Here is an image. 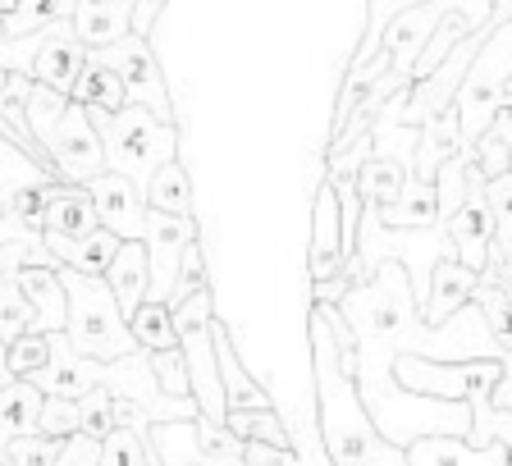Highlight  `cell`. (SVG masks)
<instances>
[{
    "instance_id": "6da1fadb",
    "label": "cell",
    "mask_w": 512,
    "mask_h": 466,
    "mask_svg": "<svg viewBox=\"0 0 512 466\" xmlns=\"http://www.w3.org/2000/svg\"><path fill=\"white\" fill-rule=\"evenodd\" d=\"M307 357H311V393H316V435L330 466H407V453L375 430L366 412L357 375L343 366L325 311L307 307Z\"/></svg>"
},
{
    "instance_id": "7a4b0ae2",
    "label": "cell",
    "mask_w": 512,
    "mask_h": 466,
    "mask_svg": "<svg viewBox=\"0 0 512 466\" xmlns=\"http://www.w3.org/2000/svg\"><path fill=\"white\" fill-rule=\"evenodd\" d=\"M60 284L64 297H69L64 339L74 343V352H83L92 361H119L128 352H138V339H133L128 316L119 311L106 275H78V270L60 265Z\"/></svg>"
},
{
    "instance_id": "3957f363",
    "label": "cell",
    "mask_w": 512,
    "mask_h": 466,
    "mask_svg": "<svg viewBox=\"0 0 512 466\" xmlns=\"http://www.w3.org/2000/svg\"><path fill=\"white\" fill-rule=\"evenodd\" d=\"M101 133V147H106V170L133 179L138 188H147L151 174L165 165V160L179 156V124H165L156 119L147 106H119V110H87Z\"/></svg>"
},
{
    "instance_id": "277c9868",
    "label": "cell",
    "mask_w": 512,
    "mask_h": 466,
    "mask_svg": "<svg viewBox=\"0 0 512 466\" xmlns=\"http://www.w3.org/2000/svg\"><path fill=\"white\" fill-rule=\"evenodd\" d=\"M508 78H512V19L485 37V46L476 51V60L467 64V74L458 83V119H462V147L485 133L499 115V106L508 101Z\"/></svg>"
},
{
    "instance_id": "5b68a950",
    "label": "cell",
    "mask_w": 512,
    "mask_h": 466,
    "mask_svg": "<svg viewBox=\"0 0 512 466\" xmlns=\"http://www.w3.org/2000/svg\"><path fill=\"white\" fill-rule=\"evenodd\" d=\"M147 453L151 466H243V439L197 412L183 421H151Z\"/></svg>"
},
{
    "instance_id": "8992f818",
    "label": "cell",
    "mask_w": 512,
    "mask_h": 466,
    "mask_svg": "<svg viewBox=\"0 0 512 466\" xmlns=\"http://www.w3.org/2000/svg\"><path fill=\"white\" fill-rule=\"evenodd\" d=\"M503 375V357H467V361H435L421 352H398L394 380L407 393H426V398H448V403H476L490 398Z\"/></svg>"
},
{
    "instance_id": "52a82bcc",
    "label": "cell",
    "mask_w": 512,
    "mask_h": 466,
    "mask_svg": "<svg viewBox=\"0 0 512 466\" xmlns=\"http://www.w3.org/2000/svg\"><path fill=\"white\" fill-rule=\"evenodd\" d=\"M101 60L110 64L124 83V96L133 106H147L156 119L165 124H179L174 119V101H170V87H165V69H160V55L151 46V37H138V32H124L119 42L101 46Z\"/></svg>"
},
{
    "instance_id": "ba28073f",
    "label": "cell",
    "mask_w": 512,
    "mask_h": 466,
    "mask_svg": "<svg viewBox=\"0 0 512 466\" xmlns=\"http://www.w3.org/2000/svg\"><path fill=\"white\" fill-rule=\"evenodd\" d=\"M42 147H46V156H51V170H55V179L60 183H78V188H83L87 179H96V174L106 170L101 133H96L87 106H78V101L64 106L60 124L42 138Z\"/></svg>"
},
{
    "instance_id": "9c48e42d",
    "label": "cell",
    "mask_w": 512,
    "mask_h": 466,
    "mask_svg": "<svg viewBox=\"0 0 512 466\" xmlns=\"http://www.w3.org/2000/svg\"><path fill=\"white\" fill-rule=\"evenodd\" d=\"M348 270V256H343V206L339 192L330 179L316 183V197H311V238H307V279H334Z\"/></svg>"
},
{
    "instance_id": "30bf717a",
    "label": "cell",
    "mask_w": 512,
    "mask_h": 466,
    "mask_svg": "<svg viewBox=\"0 0 512 466\" xmlns=\"http://www.w3.org/2000/svg\"><path fill=\"white\" fill-rule=\"evenodd\" d=\"M202 233L197 215H170V211H151L147 206V229H142V247H147V261H151V297H170L174 284V270H179V256L183 247Z\"/></svg>"
},
{
    "instance_id": "8fae6325",
    "label": "cell",
    "mask_w": 512,
    "mask_h": 466,
    "mask_svg": "<svg viewBox=\"0 0 512 466\" xmlns=\"http://www.w3.org/2000/svg\"><path fill=\"white\" fill-rule=\"evenodd\" d=\"M444 233H448V243H453V252H458V261L471 265V270H485L499 256V247H494L499 224H494V211L485 202V188H471L467 202L453 215H444Z\"/></svg>"
},
{
    "instance_id": "7c38bea8",
    "label": "cell",
    "mask_w": 512,
    "mask_h": 466,
    "mask_svg": "<svg viewBox=\"0 0 512 466\" xmlns=\"http://www.w3.org/2000/svg\"><path fill=\"white\" fill-rule=\"evenodd\" d=\"M83 188L96 206V220L106 224V229H115L119 238H142V229H147V197H142L138 183L115 170H101Z\"/></svg>"
},
{
    "instance_id": "4fadbf2b",
    "label": "cell",
    "mask_w": 512,
    "mask_h": 466,
    "mask_svg": "<svg viewBox=\"0 0 512 466\" xmlns=\"http://www.w3.org/2000/svg\"><path fill=\"white\" fill-rule=\"evenodd\" d=\"M42 393H55V398H83L87 389L106 384V361H92L83 352H74V343L64 339V329L51 334V357H46L42 371L28 375Z\"/></svg>"
},
{
    "instance_id": "5bb4252c",
    "label": "cell",
    "mask_w": 512,
    "mask_h": 466,
    "mask_svg": "<svg viewBox=\"0 0 512 466\" xmlns=\"http://www.w3.org/2000/svg\"><path fill=\"white\" fill-rule=\"evenodd\" d=\"M179 348H183V361H188V393H192V403H197V412L211 416V421H224V416H229V403H224V384H220V361H215L211 325L179 334Z\"/></svg>"
},
{
    "instance_id": "9a60e30c",
    "label": "cell",
    "mask_w": 512,
    "mask_h": 466,
    "mask_svg": "<svg viewBox=\"0 0 512 466\" xmlns=\"http://www.w3.org/2000/svg\"><path fill=\"white\" fill-rule=\"evenodd\" d=\"M87 60V46L78 42V32L69 19L51 23V28H42V46H37V55H32V83H46L55 87V92H69L78 78V69H83Z\"/></svg>"
},
{
    "instance_id": "2e32d148",
    "label": "cell",
    "mask_w": 512,
    "mask_h": 466,
    "mask_svg": "<svg viewBox=\"0 0 512 466\" xmlns=\"http://www.w3.org/2000/svg\"><path fill=\"white\" fill-rule=\"evenodd\" d=\"M476 284H480V270L462 265L458 256H439L426 279V297H421V325H444L453 311H462L471 302Z\"/></svg>"
},
{
    "instance_id": "e0dca14e",
    "label": "cell",
    "mask_w": 512,
    "mask_h": 466,
    "mask_svg": "<svg viewBox=\"0 0 512 466\" xmlns=\"http://www.w3.org/2000/svg\"><path fill=\"white\" fill-rule=\"evenodd\" d=\"M407 466H508V444H467L462 435H421L403 448Z\"/></svg>"
},
{
    "instance_id": "ac0fdd59",
    "label": "cell",
    "mask_w": 512,
    "mask_h": 466,
    "mask_svg": "<svg viewBox=\"0 0 512 466\" xmlns=\"http://www.w3.org/2000/svg\"><path fill=\"white\" fill-rule=\"evenodd\" d=\"M416 170V147L407 156H389V151H371L357 165V192H362V211H380L403 197L407 179Z\"/></svg>"
},
{
    "instance_id": "d6986e66",
    "label": "cell",
    "mask_w": 512,
    "mask_h": 466,
    "mask_svg": "<svg viewBox=\"0 0 512 466\" xmlns=\"http://www.w3.org/2000/svg\"><path fill=\"white\" fill-rule=\"evenodd\" d=\"M211 343H215V361H220V384H224V403L229 412L234 407H275L266 384H256L247 375V366L238 361V348H234V329L224 325L220 316L211 320Z\"/></svg>"
},
{
    "instance_id": "ffe728a7",
    "label": "cell",
    "mask_w": 512,
    "mask_h": 466,
    "mask_svg": "<svg viewBox=\"0 0 512 466\" xmlns=\"http://www.w3.org/2000/svg\"><path fill=\"white\" fill-rule=\"evenodd\" d=\"M46 247H51L55 265H69V270H78V275H106L110 261H115L119 252V238L115 229H106V224H96L92 233H83V238H64V233H46Z\"/></svg>"
},
{
    "instance_id": "44dd1931",
    "label": "cell",
    "mask_w": 512,
    "mask_h": 466,
    "mask_svg": "<svg viewBox=\"0 0 512 466\" xmlns=\"http://www.w3.org/2000/svg\"><path fill=\"white\" fill-rule=\"evenodd\" d=\"M106 284H110V293H115L124 316H133V311L151 297V261H147L142 238H124V243H119L115 261H110V270H106Z\"/></svg>"
},
{
    "instance_id": "7402d4cb",
    "label": "cell",
    "mask_w": 512,
    "mask_h": 466,
    "mask_svg": "<svg viewBox=\"0 0 512 466\" xmlns=\"http://www.w3.org/2000/svg\"><path fill=\"white\" fill-rule=\"evenodd\" d=\"M14 284L23 288V297H28L32 311H37V320H32L37 334H55V329H64L69 297H64V284H60V265H23L19 275H14Z\"/></svg>"
},
{
    "instance_id": "603a6c76",
    "label": "cell",
    "mask_w": 512,
    "mask_h": 466,
    "mask_svg": "<svg viewBox=\"0 0 512 466\" xmlns=\"http://www.w3.org/2000/svg\"><path fill=\"white\" fill-rule=\"evenodd\" d=\"M366 220L384 224V229H430L439 224V192H435V179H407L403 197L394 206H380V211H362Z\"/></svg>"
},
{
    "instance_id": "cb8c5ba5",
    "label": "cell",
    "mask_w": 512,
    "mask_h": 466,
    "mask_svg": "<svg viewBox=\"0 0 512 466\" xmlns=\"http://www.w3.org/2000/svg\"><path fill=\"white\" fill-rule=\"evenodd\" d=\"M46 393L32 380H10L0 384V466H5V453L19 435H37V412H42Z\"/></svg>"
},
{
    "instance_id": "d4e9b609",
    "label": "cell",
    "mask_w": 512,
    "mask_h": 466,
    "mask_svg": "<svg viewBox=\"0 0 512 466\" xmlns=\"http://www.w3.org/2000/svg\"><path fill=\"white\" fill-rule=\"evenodd\" d=\"M69 101H78V106H87V110H119V106H128L124 83H119V74L110 69L106 60H101V51H87L83 69H78L74 87H69Z\"/></svg>"
},
{
    "instance_id": "484cf974",
    "label": "cell",
    "mask_w": 512,
    "mask_h": 466,
    "mask_svg": "<svg viewBox=\"0 0 512 466\" xmlns=\"http://www.w3.org/2000/svg\"><path fill=\"white\" fill-rule=\"evenodd\" d=\"M494 261H499V256H494ZM494 261L480 270V284H476V293H471V302L480 307L494 343H499L503 352H512V288L499 279V265Z\"/></svg>"
},
{
    "instance_id": "4316f807",
    "label": "cell",
    "mask_w": 512,
    "mask_h": 466,
    "mask_svg": "<svg viewBox=\"0 0 512 466\" xmlns=\"http://www.w3.org/2000/svg\"><path fill=\"white\" fill-rule=\"evenodd\" d=\"M96 206L87 197V188L78 183H60L51 197V211H46V233H64V238H83L96 229Z\"/></svg>"
},
{
    "instance_id": "83f0119b",
    "label": "cell",
    "mask_w": 512,
    "mask_h": 466,
    "mask_svg": "<svg viewBox=\"0 0 512 466\" xmlns=\"http://www.w3.org/2000/svg\"><path fill=\"white\" fill-rule=\"evenodd\" d=\"M142 197H147L151 211H170V215H197V206H192V174L183 170V160H165L156 174H151V183L142 188Z\"/></svg>"
},
{
    "instance_id": "f1b7e54d",
    "label": "cell",
    "mask_w": 512,
    "mask_h": 466,
    "mask_svg": "<svg viewBox=\"0 0 512 466\" xmlns=\"http://www.w3.org/2000/svg\"><path fill=\"white\" fill-rule=\"evenodd\" d=\"M74 5L78 0H10V5L0 10V23H5V32H14V37H28V32H42V28H51V23L69 19Z\"/></svg>"
},
{
    "instance_id": "f546056e",
    "label": "cell",
    "mask_w": 512,
    "mask_h": 466,
    "mask_svg": "<svg viewBox=\"0 0 512 466\" xmlns=\"http://www.w3.org/2000/svg\"><path fill=\"white\" fill-rule=\"evenodd\" d=\"M224 425L238 439H261V444H279V448H298L288 435V421L279 416V407H234L224 416Z\"/></svg>"
},
{
    "instance_id": "4dcf8cb0",
    "label": "cell",
    "mask_w": 512,
    "mask_h": 466,
    "mask_svg": "<svg viewBox=\"0 0 512 466\" xmlns=\"http://www.w3.org/2000/svg\"><path fill=\"white\" fill-rule=\"evenodd\" d=\"M128 329H133V339H138L142 352H160V348H174V343H179L170 302H160V297H147V302L128 316Z\"/></svg>"
},
{
    "instance_id": "1f68e13d",
    "label": "cell",
    "mask_w": 512,
    "mask_h": 466,
    "mask_svg": "<svg viewBox=\"0 0 512 466\" xmlns=\"http://www.w3.org/2000/svg\"><path fill=\"white\" fill-rule=\"evenodd\" d=\"M60 188V179H42V183H23L5 197V215H14L28 229H46V211H51V197Z\"/></svg>"
},
{
    "instance_id": "d6a6232c",
    "label": "cell",
    "mask_w": 512,
    "mask_h": 466,
    "mask_svg": "<svg viewBox=\"0 0 512 466\" xmlns=\"http://www.w3.org/2000/svg\"><path fill=\"white\" fill-rule=\"evenodd\" d=\"M96 466H151L147 435H142V430H128V425H115V430L101 439Z\"/></svg>"
},
{
    "instance_id": "836d02e7",
    "label": "cell",
    "mask_w": 512,
    "mask_h": 466,
    "mask_svg": "<svg viewBox=\"0 0 512 466\" xmlns=\"http://www.w3.org/2000/svg\"><path fill=\"white\" fill-rule=\"evenodd\" d=\"M42 179H51V174H46L28 151H19L5 133H0V202H5L14 188H23V183H42Z\"/></svg>"
},
{
    "instance_id": "e575fe53",
    "label": "cell",
    "mask_w": 512,
    "mask_h": 466,
    "mask_svg": "<svg viewBox=\"0 0 512 466\" xmlns=\"http://www.w3.org/2000/svg\"><path fill=\"white\" fill-rule=\"evenodd\" d=\"M115 430V393L106 384H96L78 398V435L87 439H106Z\"/></svg>"
},
{
    "instance_id": "d590c367",
    "label": "cell",
    "mask_w": 512,
    "mask_h": 466,
    "mask_svg": "<svg viewBox=\"0 0 512 466\" xmlns=\"http://www.w3.org/2000/svg\"><path fill=\"white\" fill-rule=\"evenodd\" d=\"M46 357H51V334H37V329H23L19 339L5 348V371L14 380H28L32 371H42Z\"/></svg>"
},
{
    "instance_id": "8d00e7d4",
    "label": "cell",
    "mask_w": 512,
    "mask_h": 466,
    "mask_svg": "<svg viewBox=\"0 0 512 466\" xmlns=\"http://www.w3.org/2000/svg\"><path fill=\"white\" fill-rule=\"evenodd\" d=\"M211 284V275H206V247H202V233L192 238L188 247H183V256H179V270H174V284H170V297L165 302H183L188 293H197V288H206Z\"/></svg>"
},
{
    "instance_id": "74e56055",
    "label": "cell",
    "mask_w": 512,
    "mask_h": 466,
    "mask_svg": "<svg viewBox=\"0 0 512 466\" xmlns=\"http://www.w3.org/2000/svg\"><path fill=\"white\" fill-rule=\"evenodd\" d=\"M32 320H37V311H32V302L23 297V288L14 284V279L0 284V343L10 348L23 329H32Z\"/></svg>"
},
{
    "instance_id": "f35d334b",
    "label": "cell",
    "mask_w": 512,
    "mask_h": 466,
    "mask_svg": "<svg viewBox=\"0 0 512 466\" xmlns=\"http://www.w3.org/2000/svg\"><path fill=\"white\" fill-rule=\"evenodd\" d=\"M435 192H439V220H444V215H453L462 202H467L471 183H467V160H462V151H458V156H448L444 165L435 170Z\"/></svg>"
},
{
    "instance_id": "ab89813d",
    "label": "cell",
    "mask_w": 512,
    "mask_h": 466,
    "mask_svg": "<svg viewBox=\"0 0 512 466\" xmlns=\"http://www.w3.org/2000/svg\"><path fill=\"white\" fill-rule=\"evenodd\" d=\"M151 361V375H156V384L170 398H192L188 393V361H183V348L174 343V348H160V352H147Z\"/></svg>"
},
{
    "instance_id": "60d3db41",
    "label": "cell",
    "mask_w": 512,
    "mask_h": 466,
    "mask_svg": "<svg viewBox=\"0 0 512 466\" xmlns=\"http://www.w3.org/2000/svg\"><path fill=\"white\" fill-rule=\"evenodd\" d=\"M37 435H51V439L78 435V398H55V393H46L42 412H37Z\"/></svg>"
},
{
    "instance_id": "b9f144b4",
    "label": "cell",
    "mask_w": 512,
    "mask_h": 466,
    "mask_svg": "<svg viewBox=\"0 0 512 466\" xmlns=\"http://www.w3.org/2000/svg\"><path fill=\"white\" fill-rule=\"evenodd\" d=\"M485 202H490L494 211V224H499V238H494V247H512V170L494 174L490 183H485Z\"/></svg>"
},
{
    "instance_id": "7bdbcfd3",
    "label": "cell",
    "mask_w": 512,
    "mask_h": 466,
    "mask_svg": "<svg viewBox=\"0 0 512 466\" xmlns=\"http://www.w3.org/2000/svg\"><path fill=\"white\" fill-rule=\"evenodd\" d=\"M170 316H174V334H188V329H206V325L215 320V293H211V284L197 288V293H188L183 302H174Z\"/></svg>"
},
{
    "instance_id": "ee69618b",
    "label": "cell",
    "mask_w": 512,
    "mask_h": 466,
    "mask_svg": "<svg viewBox=\"0 0 512 466\" xmlns=\"http://www.w3.org/2000/svg\"><path fill=\"white\" fill-rule=\"evenodd\" d=\"M64 439H51V435H19L5 453V466H55L60 457Z\"/></svg>"
},
{
    "instance_id": "f6af8a7d",
    "label": "cell",
    "mask_w": 512,
    "mask_h": 466,
    "mask_svg": "<svg viewBox=\"0 0 512 466\" xmlns=\"http://www.w3.org/2000/svg\"><path fill=\"white\" fill-rule=\"evenodd\" d=\"M462 151H467V156L476 160L485 179H494V174L508 170V151H512V142L503 138L499 128H485V133H480V138L471 142V147H462Z\"/></svg>"
},
{
    "instance_id": "bcb514c9",
    "label": "cell",
    "mask_w": 512,
    "mask_h": 466,
    "mask_svg": "<svg viewBox=\"0 0 512 466\" xmlns=\"http://www.w3.org/2000/svg\"><path fill=\"white\" fill-rule=\"evenodd\" d=\"M37 46H42V32L14 37V32H5V23H0V69H5V74L32 78V55H37Z\"/></svg>"
},
{
    "instance_id": "7dc6e473",
    "label": "cell",
    "mask_w": 512,
    "mask_h": 466,
    "mask_svg": "<svg viewBox=\"0 0 512 466\" xmlns=\"http://www.w3.org/2000/svg\"><path fill=\"white\" fill-rule=\"evenodd\" d=\"M243 466H302L298 448L261 444V439H243Z\"/></svg>"
},
{
    "instance_id": "c3c4849f",
    "label": "cell",
    "mask_w": 512,
    "mask_h": 466,
    "mask_svg": "<svg viewBox=\"0 0 512 466\" xmlns=\"http://www.w3.org/2000/svg\"><path fill=\"white\" fill-rule=\"evenodd\" d=\"M96 453H101V439H87V435H69L55 457V466H96Z\"/></svg>"
},
{
    "instance_id": "681fc988",
    "label": "cell",
    "mask_w": 512,
    "mask_h": 466,
    "mask_svg": "<svg viewBox=\"0 0 512 466\" xmlns=\"http://www.w3.org/2000/svg\"><path fill=\"white\" fill-rule=\"evenodd\" d=\"M165 10V0H138L133 5V23H128V32H138V37H151V28H156V14Z\"/></svg>"
},
{
    "instance_id": "f907efd6",
    "label": "cell",
    "mask_w": 512,
    "mask_h": 466,
    "mask_svg": "<svg viewBox=\"0 0 512 466\" xmlns=\"http://www.w3.org/2000/svg\"><path fill=\"white\" fill-rule=\"evenodd\" d=\"M490 403L503 407V412H512V357H503V375H499V384H494Z\"/></svg>"
},
{
    "instance_id": "816d5d0a",
    "label": "cell",
    "mask_w": 512,
    "mask_h": 466,
    "mask_svg": "<svg viewBox=\"0 0 512 466\" xmlns=\"http://www.w3.org/2000/svg\"><path fill=\"white\" fill-rule=\"evenodd\" d=\"M512 19V0H494V5H490V19H485V28H499V23H508Z\"/></svg>"
},
{
    "instance_id": "f5cc1de1",
    "label": "cell",
    "mask_w": 512,
    "mask_h": 466,
    "mask_svg": "<svg viewBox=\"0 0 512 466\" xmlns=\"http://www.w3.org/2000/svg\"><path fill=\"white\" fill-rule=\"evenodd\" d=\"M494 265H499V279L512 288V247H503V252H499V261H494Z\"/></svg>"
},
{
    "instance_id": "db71d44e",
    "label": "cell",
    "mask_w": 512,
    "mask_h": 466,
    "mask_svg": "<svg viewBox=\"0 0 512 466\" xmlns=\"http://www.w3.org/2000/svg\"><path fill=\"white\" fill-rule=\"evenodd\" d=\"M508 170H512V151H508Z\"/></svg>"
},
{
    "instance_id": "11a10c76",
    "label": "cell",
    "mask_w": 512,
    "mask_h": 466,
    "mask_svg": "<svg viewBox=\"0 0 512 466\" xmlns=\"http://www.w3.org/2000/svg\"><path fill=\"white\" fill-rule=\"evenodd\" d=\"M0 83H5V69H0Z\"/></svg>"
},
{
    "instance_id": "9f6ffc18",
    "label": "cell",
    "mask_w": 512,
    "mask_h": 466,
    "mask_svg": "<svg viewBox=\"0 0 512 466\" xmlns=\"http://www.w3.org/2000/svg\"><path fill=\"white\" fill-rule=\"evenodd\" d=\"M0 215H5V202H0Z\"/></svg>"
},
{
    "instance_id": "6f0895ef",
    "label": "cell",
    "mask_w": 512,
    "mask_h": 466,
    "mask_svg": "<svg viewBox=\"0 0 512 466\" xmlns=\"http://www.w3.org/2000/svg\"><path fill=\"white\" fill-rule=\"evenodd\" d=\"M508 466H512V457H508Z\"/></svg>"
}]
</instances>
